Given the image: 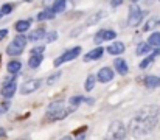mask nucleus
Here are the masks:
<instances>
[{
  "label": "nucleus",
  "instance_id": "obj_1",
  "mask_svg": "<svg viewBox=\"0 0 160 140\" xmlns=\"http://www.w3.org/2000/svg\"><path fill=\"white\" fill-rule=\"evenodd\" d=\"M160 122V107L156 104L143 106L129 122V132L135 137L149 134Z\"/></svg>",
  "mask_w": 160,
  "mask_h": 140
},
{
  "label": "nucleus",
  "instance_id": "obj_2",
  "mask_svg": "<svg viewBox=\"0 0 160 140\" xmlns=\"http://www.w3.org/2000/svg\"><path fill=\"white\" fill-rule=\"evenodd\" d=\"M73 109L67 107L64 101H54L48 106L47 112H45V118L50 122H56V120H64Z\"/></svg>",
  "mask_w": 160,
  "mask_h": 140
},
{
  "label": "nucleus",
  "instance_id": "obj_3",
  "mask_svg": "<svg viewBox=\"0 0 160 140\" xmlns=\"http://www.w3.org/2000/svg\"><path fill=\"white\" fill-rule=\"evenodd\" d=\"M124 137H126V128L121 122L117 120V122L110 123L104 140H124Z\"/></svg>",
  "mask_w": 160,
  "mask_h": 140
},
{
  "label": "nucleus",
  "instance_id": "obj_4",
  "mask_svg": "<svg viewBox=\"0 0 160 140\" xmlns=\"http://www.w3.org/2000/svg\"><path fill=\"white\" fill-rule=\"evenodd\" d=\"M25 45H27V38H25L23 34H17V36L11 41V44L6 47V53H8L9 56H19V54L25 50Z\"/></svg>",
  "mask_w": 160,
  "mask_h": 140
},
{
  "label": "nucleus",
  "instance_id": "obj_5",
  "mask_svg": "<svg viewBox=\"0 0 160 140\" xmlns=\"http://www.w3.org/2000/svg\"><path fill=\"white\" fill-rule=\"evenodd\" d=\"M145 14H146V13H143L140 6L131 5V8H129V19H128V20H129V25H131V27L140 25L142 20H143V17H145Z\"/></svg>",
  "mask_w": 160,
  "mask_h": 140
},
{
  "label": "nucleus",
  "instance_id": "obj_6",
  "mask_svg": "<svg viewBox=\"0 0 160 140\" xmlns=\"http://www.w3.org/2000/svg\"><path fill=\"white\" fill-rule=\"evenodd\" d=\"M79 53H81V47H75V48H72V50H68V51H65L62 56H59L58 59H54V65L56 67H59L61 64H64V62H68V61H73L75 58H78L79 56Z\"/></svg>",
  "mask_w": 160,
  "mask_h": 140
},
{
  "label": "nucleus",
  "instance_id": "obj_7",
  "mask_svg": "<svg viewBox=\"0 0 160 140\" xmlns=\"http://www.w3.org/2000/svg\"><path fill=\"white\" fill-rule=\"evenodd\" d=\"M16 89H17L16 78H9V80H6V81L3 83L0 93H2V96H3V98H11V96L16 93Z\"/></svg>",
  "mask_w": 160,
  "mask_h": 140
},
{
  "label": "nucleus",
  "instance_id": "obj_8",
  "mask_svg": "<svg viewBox=\"0 0 160 140\" xmlns=\"http://www.w3.org/2000/svg\"><path fill=\"white\" fill-rule=\"evenodd\" d=\"M41 83H42L41 80H30V81L23 83L22 87H20V93H22V95H28V93L36 92V91L41 87Z\"/></svg>",
  "mask_w": 160,
  "mask_h": 140
},
{
  "label": "nucleus",
  "instance_id": "obj_9",
  "mask_svg": "<svg viewBox=\"0 0 160 140\" xmlns=\"http://www.w3.org/2000/svg\"><path fill=\"white\" fill-rule=\"evenodd\" d=\"M117 38V33L113 30H100L97 33V38H95V42L100 44L101 41H112Z\"/></svg>",
  "mask_w": 160,
  "mask_h": 140
},
{
  "label": "nucleus",
  "instance_id": "obj_10",
  "mask_svg": "<svg viewBox=\"0 0 160 140\" xmlns=\"http://www.w3.org/2000/svg\"><path fill=\"white\" fill-rule=\"evenodd\" d=\"M97 80H98L100 83H109V81H112V80H113V70H112L110 67H103V69H100Z\"/></svg>",
  "mask_w": 160,
  "mask_h": 140
},
{
  "label": "nucleus",
  "instance_id": "obj_11",
  "mask_svg": "<svg viewBox=\"0 0 160 140\" xmlns=\"http://www.w3.org/2000/svg\"><path fill=\"white\" fill-rule=\"evenodd\" d=\"M103 48L101 47H97V48H93V50H90L82 59L86 61V62H90V61H97V59H100L101 56H103Z\"/></svg>",
  "mask_w": 160,
  "mask_h": 140
},
{
  "label": "nucleus",
  "instance_id": "obj_12",
  "mask_svg": "<svg viewBox=\"0 0 160 140\" xmlns=\"http://www.w3.org/2000/svg\"><path fill=\"white\" fill-rule=\"evenodd\" d=\"M113 67H115V70L120 73V75H126L128 73V65H126V61L123 59V58H117L115 61H113Z\"/></svg>",
  "mask_w": 160,
  "mask_h": 140
},
{
  "label": "nucleus",
  "instance_id": "obj_13",
  "mask_svg": "<svg viewBox=\"0 0 160 140\" xmlns=\"http://www.w3.org/2000/svg\"><path fill=\"white\" fill-rule=\"evenodd\" d=\"M124 50H126V47H124L123 42H113L112 45L107 47V53L109 54H121Z\"/></svg>",
  "mask_w": 160,
  "mask_h": 140
},
{
  "label": "nucleus",
  "instance_id": "obj_14",
  "mask_svg": "<svg viewBox=\"0 0 160 140\" xmlns=\"http://www.w3.org/2000/svg\"><path fill=\"white\" fill-rule=\"evenodd\" d=\"M145 86L149 87V89H156V87H160V76H146L145 78Z\"/></svg>",
  "mask_w": 160,
  "mask_h": 140
},
{
  "label": "nucleus",
  "instance_id": "obj_15",
  "mask_svg": "<svg viewBox=\"0 0 160 140\" xmlns=\"http://www.w3.org/2000/svg\"><path fill=\"white\" fill-rule=\"evenodd\" d=\"M42 59H44V54H31L30 59H28V65H30L31 69H38V67L41 65Z\"/></svg>",
  "mask_w": 160,
  "mask_h": 140
},
{
  "label": "nucleus",
  "instance_id": "obj_16",
  "mask_svg": "<svg viewBox=\"0 0 160 140\" xmlns=\"http://www.w3.org/2000/svg\"><path fill=\"white\" fill-rule=\"evenodd\" d=\"M148 45L151 47V48H160V33L159 31H156V33H152V34L149 36Z\"/></svg>",
  "mask_w": 160,
  "mask_h": 140
},
{
  "label": "nucleus",
  "instance_id": "obj_17",
  "mask_svg": "<svg viewBox=\"0 0 160 140\" xmlns=\"http://www.w3.org/2000/svg\"><path fill=\"white\" fill-rule=\"evenodd\" d=\"M20 70H22V64L19 61H9L8 62V72L11 75H17Z\"/></svg>",
  "mask_w": 160,
  "mask_h": 140
},
{
  "label": "nucleus",
  "instance_id": "obj_18",
  "mask_svg": "<svg viewBox=\"0 0 160 140\" xmlns=\"http://www.w3.org/2000/svg\"><path fill=\"white\" fill-rule=\"evenodd\" d=\"M30 25H31L30 20H19V22L16 23V30L22 34V33H25V31L30 30Z\"/></svg>",
  "mask_w": 160,
  "mask_h": 140
},
{
  "label": "nucleus",
  "instance_id": "obj_19",
  "mask_svg": "<svg viewBox=\"0 0 160 140\" xmlns=\"http://www.w3.org/2000/svg\"><path fill=\"white\" fill-rule=\"evenodd\" d=\"M42 38H45V30H44V28H38V30H34L33 33H30V36H28L30 41H39V39H42Z\"/></svg>",
  "mask_w": 160,
  "mask_h": 140
},
{
  "label": "nucleus",
  "instance_id": "obj_20",
  "mask_svg": "<svg viewBox=\"0 0 160 140\" xmlns=\"http://www.w3.org/2000/svg\"><path fill=\"white\" fill-rule=\"evenodd\" d=\"M54 17V13L52 8H45L42 13L38 14V20H45V19H53Z\"/></svg>",
  "mask_w": 160,
  "mask_h": 140
},
{
  "label": "nucleus",
  "instance_id": "obj_21",
  "mask_svg": "<svg viewBox=\"0 0 160 140\" xmlns=\"http://www.w3.org/2000/svg\"><path fill=\"white\" fill-rule=\"evenodd\" d=\"M157 54H159V50H156V51H154V53H152L151 56H148L146 59H143V61L140 62V69H146V67H148V65H149V64H151V62L154 61V58H156Z\"/></svg>",
  "mask_w": 160,
  "mask_h": 140
},
{
  "label": "nucleus",
  "instance_id": "obj_22",
  "mask_svg": "<svg viewBox=\"0 0 160 140\" xmlns=\"http://www.w3.org/2000/svg\"><path fill=\"white\" fill-rule=\"evenodd\" d=\"M95 81H97L95 75H89V76H87V80H86V84H84V87H86V91H87V92H90V91L95 87Z\"/></svg>",
  "mask_w": 160,
  "mask_h": 140
},
{
  "label": "nucleus",
  "instance_id": "obj_23",
  "mask_svg": "<svg viewBox=\"0 0 160 140\" xmlns=\"http://www.w3.org/2000/svg\"><path fill=\"white\" fill-rule=\"evenodd\" d=\"M53 13H62L65 9V0H54V5H53Z\"/></svg>",
  "mask_w": 160,
  "mask_h": 140
},
{
  "label": "nucleus",
  "instance_id": "obj_24",
  "mask_svg": "<svg viewBox=\"0 0 160 140\" xmlns=\"http://www.w3.org/2000/svg\"><path fill=\"white\" fill-rule=\"evenodd\" d=\"M151 51V47L148 45V42H142V44H138L137 45V54H146V53H149Z\"/></svg>",
  "mask_w": 160,
  "mask_h": 140
},
{
  "label": "nucleus",
  "instance_id": "obj_25",
  "mask_svg": "<svg viewBox=\"0 0 160 140\" xmlns=\"http://www.w3.org/2000/svg\"><path fill=\"white\" fill-rule=\"evenodd\" d=\"M159 23H160L159 19H149V20L145 23V31H151V30H152V28H156Z\"/></svg>",
  "mask_w": 160,
  "mask_h": 140
},
{
  "label": "nucleus",
  "instance_id": "obj_26",
  "mask_svg": "<svg viewBox=\"0 0 160 140\" xmlns=\"http://www.w3.org/2000/svg\"><path fill=\"white\" fill-rule=\"evenodd\" d=\"M82 101H84V96H82V95H79V96H72V98H70V104L73 106V109H75L79 103H82Z\"/></svg>",
  "mask_w": 160,
  "mask_h": 140
},
{
  "label": "nucleus",
  "instance_id": "obj_27",
  "mask_svg": "<svg viewBox=\"0 0 160 140\" xmlns=\"http://www.w3.org/2000/svg\"><path fill=\"white\" fill-rule=\"evenodd\" d=\"M58 39V33L56 31H50V33H45V42L47 44H50V42H53Z\"/></svg>",
  "mask_w": 160,
  "mask_h": 140
},
{
  "label": "nucleus",
  "instance_id": "obj_28",
  "mask_svg": "<svg viewBox=\"0 0 160 140\" xmlns=\"http://www.w3.org/2000/svg\"><path fill=\"white\" fill-rule=\"evenodd\" d=\"M12 8H14V5H12V3H5V5L2 6V9H0L2 16H3V14H9V13L12 11Z\"/></svg>",
  "mask_w": 160,
  "mask_h": 140
},
{
  "label": "nucleus",
  "instance_id": "obj_29",
  "mask_svg": "<svg viewBox=\"0 0 160 140\" xmlns=\"http://www.w3.org/2000/svg\"><path fill=\"white\" fill-rule=\"evenodd\" d=\"M101 16H103V13H98L97 16L90 17V19H89V22H87V25H93V23H97V22H98V19H100Z\"/></svg>",
  "mask_w": 160,
  "mask_h": 140
},
{
  "label": "nucleus",
  "instance_id": "obj_30",
  "mask_svg": "<svg viewBox=\"0 0 160 140\" xmlns=\"http://www.w3.org/2000/svg\"><path fill=\"white\" fill-rule=\"evenodd\" d=\"M44 51H45V45L36 47V48H33V50H31V54H42Z\"/></svg>",
  "mask_w": 160,
  "mask_h": 140
},
{
  "label": "nucleus",
  "instance_id": "obj_31",
  "mask_svg": "<svg viewBox=\"0 0 160 140\" xmlns=\"http://www.w3.org/2000/svg\"><path fill=\"white\" fill-rule=\"evenodd\" d=\"M59 76H61V72H58V73L52 75V76H50V78L47 80V84H54V81H56V80H58Z\"/></svg>",
  "mask_w": 160,
  "mask_h": 140
},
{
  "label": "nucleus",
  "instance_id": "obj_32",
  "mask_svg": "<svg viewBox=\"0 0 160 140\" xmlns=\"http://www.w3.org/2000/svg\"><path fill=\"white\" fill-rule=\"evenodd\" d=\"M6 36H8V30H6V28L0 30V41H3V39H5Z\"/></svg>",
  "mask_w": 160,
  "mask_h": 140
},
{
  "label": "nucleus",
  "instance_id": "obj_33",
  "mask_svg": "<svg viewBox=\"0 0 160 140\" xmlns=\"http://www.w3.org/2000/svg\"><path fill=\"white\" fill-rule=\"evenodd\" d=\"M121 3H123V0H112V2H110L112 8H117V6H120Z\"/></svg>",
  "mask_w": 160,
  "mask_h": 140
},
{
  "label": "nucleus",
  "instance_id": "obj_34",
  "mask_svg": "<svg viewBox=\"0 0 160 140\" xmlns=\"http://www.w3.org/2000/svg\"><path fill=\"white\" fill-rule=\"evenodd\" d=\"M59 140H73L70 136H65V137H62V139H59Z\"/></svg>",
  "mask_w": 160,
  "mask_h": 140
},
{
  "label": "nucleus",
  "instance_id": "obj_35",
  "mask_svg": "<svg viewBox=\"0 0 160 140\" xmlns=\"http://www.w3.org/2000/svg\"><path fill=\"white\" fill-rule=\"evenodd\" d=\"M78 140H84V136H79V137H78Z\"/></svg>",
  "mask_w": 160,
  "mask_h": 140
},
{
  "label": "nucleus",
  "instance_id": "obj_36",
  "mask_svg": "<svg viewBox=\"0 0 160 140\" xmlns=\"http://www.w3.org/2000/svg\"><path fill=\"white\" fill-rule=\"evenodd\" d=\"M131 2H134V3H135V2H138V0H131Z\"/></svg>",
  "mask_w": 160,
  "mask_h": 140
},
{
  "label": "nucleus",
  "instance_id": "obj_37",
  "mask_svg": "<svg viewBox=\"0 0 160 140\" xmlns=\"http://www.w3.org/2000/svg\"><path fill=\"white\" fill-rule=\"evenodd\" d=\"M0 17H2V13H0Z\"/></svg>",
  "mask_w": 160,
  "mask_h": 140
}]
</instances>
